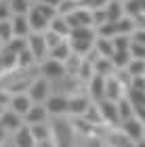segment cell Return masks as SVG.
Listing matches in <instances>:
<instances>
[{"label": "cell", "instance_id": "3", "mask_svg": "<svg viewBox=\"0 0 145 147\" xmlns=\"http://www.w3.org/2000/svg\"><path fill=\"white\" fill-rule=\"evenodd\" d=\"M28 51L32 53L34 61L40 65L44 59L49 57V46H47V40H44V34H32L28 36Z\"/></svg>", "mask_w": 145, "mask_h": 147}, {"label": "cell", "instance_id": "27", "mask_svg": "<svg viewBox=\"0 0 145 147\" xmlns=\"http://www.w3.org/2000/svg\"><path fill=\"white\" fill-rule=\"evenodd\" d=\"M130 51H116L114 53V57H111V63H114V67L116 71L118 69H126V65L130 63Z\"/></svg>", "mask_w": 145, "mask_h": 147}, {"label": "cell", "instance_id": "30", "mask_svg": "<svg viewBox=\"0 0 145 147\" xmlns=\"http://www.w3.org/2000/svg\"><path fill=\"white\" fill-rule=\"evenodd\" d=\"M124 13H126V17H130V19L143 15V13H141L139 0H124Z\"/></svg>", "mask_w": 145, "mask_h": 147}, {"label": "cell", "instance_id": "36", "mask_svg": "<svg viewBox=\"0 0 145 147\" xmlns=\"http://www.w3.org/2000/svg\"><path fill=\"white\" fill-rule=\"evenodd\" d=\"M34 6H36V9H38V11H40V13H42V15H44V17H47V19H49V21H51V19H55V17L59 15V13H57V9H53V6H49V4H42V2H36Z\"/></svg>", "mask_w": 145, "mask_h": 147}, {"label": "cell", "instance_id": "20", "mask_svg": "<svg viewBox=\"0 0 145 147\" xmlns=\"http://www.w3.org/2000/svg\"><path fill=\"white\" fill-rule=\"evenodd\" d=\"M49 30H51V32H55V34H59V36L65 38V40H67V38H69V34H71V28H69L67 19H65L63 15H57L55 19H51Z\"/></svg>", "mask_w": 145, "mask_h": 147}, {"label": "cell", "instance_id": "18", "mask_svg": "<svg viewBox=\"0 0 145 147\" xmlns=\"http://www.w3.org/2000/svg\"><path fill=\"white\" fill-rule=\"evenodd\" d=\"M47 116H49V111H47V107H44V103H34V105H32V109L25 113L23 122L28 124V126L42 124L44 120H47Z\"/></svg>", "mask_w": 145, "mask_h": 147}, {"label": "cell", "instance_id": "13", "mask_svg": "<svg viewBox=\"0 0 145 147\" xmlns=\"http://www.w3.org/2000/svg\"><path fill=\"white\" fill-rule=\"evenodd\" d=\"M122 97H126V88L122 86V82L114 76L105 78V99H109V101H120Z\"/></svg>", "mask_w": 145, "mask_h": 147}, {"label": "cell", "instance_id": "4", "mask_svg": "<svg viewBox=\"0 0 145 147\" xmlns=\"http://www.w3.org/2000/svg\"><path fill=\"white\" fill-rule=\"evenodd\" d=\"M38 69H40V76H44L47 80H59V78L67 76L65 63L57 61V59H53V57H47L40 65H38Z\"/></svg>", "mask_w": 145, "mask_h": 147}, {"label": "cell", "instance_id": "31", "mask_svg": "<svg viewBox=\"0 0 145 147\" xmlns=\"http://www.w3.org/2000/svg\"><path fill=\"white\" fill-rule=\"evenodd\" d=\"M76 9H80V2H76V0H61V4L57 6V13L63 17H67L69 13H74Z\"/></svg>", "mask_w": 145, "mask_h": 147}, {"label": "cell", "instance_id": "12", "mask_svg": "<svg viewBox=\"0 0 145 147\" xmlns=\"http://www.w3.org/2000/svg\"><path fill=\"white\" fill-rule=\"evenodd\" d=\"M13 147H36V139L32 135V128L28 124H23L15 135H11V141H9Z\"/></svg>", "mask_w": 145, "mask_h": 147}, {"label": "cell", "instance_id": "25", "mask_svg": "<svg viewBox=\"0 0 145 147\" xmlns=\"http://www.w3.org/2000/svg\"><path fill=\"white\" fill-rule=\"evenodd\" d=\"M116 103H118V116H120V122L135 118V107H133V103L128 101V97H122L120 101H116Z\"/></svg>", "mask_w": 145, "mask_h": 147}, {"label": "cell", "instance_id": "37", "mask_svg": "<svg viewBox=\"0 0 145 147\" xmlns=\"http://www.w3.org/2000/svg\"><path fill=\"white\" fill-rule=\"evenodd\" d=\"M130 57H133V59H143V61H145V44L133 40V44H130Z\"/></svg>", "mask_w": 145, "mask_h": 147}, {"label": "cell", "instance_id": "34", "mask_svg": "<svg viewBox=\"0 0 145 147\" xmlns=\"http://www.w3.org/2000/svg\"><path fill=\"white\" fill-rule=\"evenodd\" d=\"M0 38L4 40V44L9 42V40L15 38V36H13V25H11V19H6V21H0Z\"/></svg>", "mask_w": 145, "mask_h": 147}, {"label": "cell", "instance_id": "10", "mask_svg": "<svg viewBox=\"0 0 145 147\" xmlns=\"http://www.w3.org/2000/svg\"><path fill=\"white\" fill-rule=\"evenodd\" d=\"M34 101L30 99L28 92H17V95H11V101H9V109H13L15 113H19L21 118H25V113L32 109Z\"/></svg>", "mask_w": 145, "mask_h": 147}, {"label": "cell", "instance_id": "7", "mask_svg": "<svg viewBox=\"0 0 145 147\" xmlns=\"http://www.w3.org/2000/svg\"><path fill=\"white\" fill-rule=\"evenodd\" d=\"M67 23L69 28H93V11L90 9H84V6H80V9H76L74 13H69L67 17Z\"/></svg>", "mask_w": 145, "mask_h": 147}, {"label": "cell", "instance_id": "38", "mask_svg": "<svg viewBox=\"0 0 145 147\" xmlns=\"http://www.w3.org/2000/svg\"><path fill=\"white\" fill-rule=\"evenodd\" d=\"M13 17V13L9 9V2L6 4H0V21H6V19H11Z\"/></svg>", "mask_w": 145, "mask_h": 147}, {"label": "cell", "instance_id": "1", "mask_svg": "<svg viewBox=\"0 0 145 147\" xmlns=\"http://www.w3.org/2000/svg\"><path fill=\"white\" fill-rule=\"evenodd\" d=\"M53 130V143L55 147H71V139H74V126H71V120L67 118H55V122L51 124Z\"/></svg>", "mask_w": 145, "mask_h": 147}, {"label": "cell", "instance_id": "15", "mask_svg": "<svg viewBox=\"0 0 145 147\" xmlns=\"http://www.w3.org/2000/svg\"><path fill=\"white\" fill-rule=\"evenodd\" d=\"M28 21H30V28H32V32H34V34H44V32L49 30V23H51L49 19L36 9V6H32V9H30Z\"/></svg>", "mask_w": 145, "mask_h": 147}, {"label": "cell", "instance_id": "49", "mask_svg": "<svg viewBox=\"0 0 145 147\" xmlns=\"http://www.w3.org/2000/svg\"><path fill=\"white\" fill-rule=\"evenodd\" d=\"M76 2H80V0H76Z\"/></svg>", "mask_w": 145, "mask_h": 147}, {"label": "cell", "instance_id": "17", "mask_svg": "<svg viewBox=\"0 0 145 147\" xmlns=\"http://www.w3.org/2000/svg\"><path fill=\"white\" fill-rule=\"evenodd\" d=\"M11 25H13V36L15 38H28L32 34L28 15H13L11 17Z\"/></svg>", "mask_w": 145, "mask_h": 147}, {"label": "cell", "instance_id": "40", "mask_svg": "<svg viewBox=\"0 0 145 147\" xmlns=\"http://www.w3.org/2000/svg\"><path fill=\"white\" fill-rule=\"evenodd\" d=\"M38 2H42V4H49V6H53V9H57V6L61 4V0H38Z\"/></svg>", "mask_w": 145, "mask_h": 147}, {"label": "cell", "instance_id": "11", "mask_svg": "<svg viewBox=\"0 0 145 147\" xmlns=\"http://www.w3.org/2000/svg\"><path fill=\"white\" fill-rule=\"evenodd\" d=\"M90 105H93V101H90L88 95L86 97L84 95H71L69 97V118H82Z\"/></svg>", "mask_w": 145, "mask_h": 147}, {"label": "cell", "instance_id": "45", "mask_svg": "<svg viewBox=\"0 0 145 147\" xmlns=\"http://www.w3.org/2000/svg\"><path fill=\"white\" fill-rule=\"evenodd\" d=\"M0 147H9V143H0Z\"/></svg>", "mask_w": 145, "mask_h": 147}, {"label": "cell", "instance_id": "23", "mask_svg": "<svg viewBox=\"0 0 145 147\" xmlns=\"http://www.w3.org/2000/svg\"><path fill=\"white\" fill-rule=\"evenodd\" d=\"M74 55L71 53V46H69V40H63L59 46H55V49H51L49 51V57H53V59H57V61H67V59Z\"/></svg>", "mask_w": 145, "mask_h": 147}, {"label": "cell", "instance_id": "41", "mask_svg": "<svg viewBox=\"0 0 145 147\" xmlns=\"http://www.w3.org/2000/svg\"><path fill=\"white\" fill-rule=\"evenodd\" d=\"M6 137H9V135H6V130L0 126V143H6Z\"/></svg>", "mask_w": 145, "mask_h": 147}, {"label": "cell", "instance_id": "35", "mask_svg": "<svg viewBox=\"0 0 145 147\" xmlns=\"http://www.w3.org/2000/svg\"><path fill=\"white\" fill-rule=\"evenodd\" d=\"M44 40H47V46H49V51H51V49H55V46H59L65 38H61L59 34H55V32L47 30V32H44Z\"/></svg>", "mask_w": 145, "mask_h": 147}, {"label": "cell", "instance_id": "14", "mask_svg": "<svg viewBox=\"0 0 145 147\" xmlns=\"http://www.w3.org/2000/svg\"><path fill=\"white\" fill-rule=\"evenodd\" d=\"M88 86V97L93 103H99L101 99H105V78L99 76V74H95L93 78L86 82Z\"/></svg>", "mask_w": 145, "mask_h": 147}, {"label": "cell", "instance_id": "21", "mask_svg": "<svg viewBox=\"0 0 145 147\" xmlns=\"http://www.w3.org/2000/svg\"><path fill=\"white\" fill-rule=\"evenodd\" d=\"M105 11H107V21L114 23L118 19H122L126 13H124V2L122 0H109L107 6H105Z\"/></svg>", "mask_w": 145, "mask_h": 147}, {"label": "cell", "instance_id": "43", "mask_svg": "<svg viewBox=\"0 0 145 147\" xmlns=\"http://www.w3.org/2000/svg\"><path fill=\"white\" fill-rule=\"evenodd\" d=\"M2 51H4V40L0 38V53H2Z\"/></svg>", "mask_w": 145, "mask_h": 147}, {"label": "cell", "instance_id": "32", "mask_svg": "<svg viewBox=\"0 0 145 147\" xmlns=\"http://www.w3.org/2000/svg\"><path fill=\"white\" fill-rule=\"evenodd\" d=\"M116 51H130V44H133V36H114L111 38Z\"/></svg>", "mask_w": 145, "mask_h": 147}, {"label": "cell", "instance_id": "9", "mask_svg": "<svg viewBox=\"0 0 145 147\" xmlns=\"http://www.w3.org/2000/svg\"><path fill=\"white\" fill-rule=\"evenodd\" d=\"M120 128H122V132L130 139V141H141V139L145 137V124L141 122V120H137V118L124 120V122L120 124Z\"/></svg>", "mask_w": 145, "mask_h": 147}, {"label": "cell", "instance_id": "48", "mask_svg": "<svg viewBox=\"0 0 145 147\" xmlns=\"http://www.w3.org/2000/svg\"><path fill=\"white\" fill-rule=\"evenodd\" d=\"M9 147H13V145H11V143H9Z\"/></svg>", "mask_w": 145, "mask_h": 147}, {"label": "cell", "instance_id": "5", "mask_svg": "<svg viewBox=\"0 0 145 147\" xmlns=\"http://www.w3.org/2000/svg\"><path fill=\"white\" fill-rule=\"evenodd\" d=\"M44 107H47L49 116H55V118L69 116V97H65V95H51L47 101H44Z\"/></svg>", "mask_w": 145, "mask_h": 147}, {"label": "cell", "instance_id": "51", "mask_svg": "<svg viewBox=\"0 0 145 147\" xmlns=\"http://www.w3.org/2000/svg\"><path fill=\"white\" fill-rule=\"evenodd\" d=\"M143 139H145V137H143Z\"/></svg>", "mask_w": 145, "mask_h": 147}, {"label": "cell", "instance_id": "19", "mask_svg": "<svg viewBox=\"0 0 145 147\" xmlns=\"http://www.w3.org/2000/svg\"><path fill=\"white\" fill-rule=\"evenodd\" d=\"M93 49H95V53L99 57H105V59H111V57H114V53H116L111 38H103V36H97Z\"/></svg>", "mask_w": 145, "mask_h": 147}, {"label": "cell", "instance_id": "26", "mask_svg": "<svg viewBox=\"0 0 145 147\" xmlns=\"http://www.w3.org/2000/svg\"><path fill=\"white\" fill-rule=\"evenodd\" d=\"M25 49H28V38H13L4 44V53H11V55H19Z\"/></svg>", "mask_w": 145, "mask_h": 147}, {"label": "cell", "instance_id": "16", "mask_svg": "<svg viewBox=\"0 0 145 147\" xmlns=\"http://www.w3.org/2000/svg\"><path fill=\"white\" fill-rule=\"evenodd\" d=\"M67 40H69V42L95 44V40H97V30H95V28H74Z\"/></svg>", "mask_w": 145, "mask_h": 147}, {"label": "cell", "instance_id": "44", "mask_svg": "<svg viewBox=\"0 0 145 147\" xmlns=\"http://www.w3.org/2000/svg\"><path fill=\"white\" fill-rule=\"evenodd\" d=\"M4 109H6V107H2V105H0V116H2V111H4Z\"/></svg>", "mask_w": 145, "mask_h": 147}, {"label": "cell", "instance_id": "39", "mask_svg": "<svg viewBox=\"0 0 145 147\" xmlns=\"http://www.w3.org/2000/svg\"><path fill=\"white\" fill-rule=\"evenodd\" d=\"M133 40H135V42L145 44V30H135L133 32Z\"/></svg>", "mask_w": 145, "mask_h": 147}, {"label": "cell", "instance_id": "22", "mask_svg": "<svg viewBox=\"0 0 145 147\" xmlns=\"http://www.w3.org/2000/svg\"><path fill=\"white\" fill-rule=\"evenodd\" d=\"M93 69H95V74H99V76H103V78H109V76L116 74V67H114V63H111V59H105V57L97 59L93 63Z\"/></svg>", "mask_w": 145, "mask_h": 147}, {"label": "cell", "instance_id": "6", "mask_svg": "<svg viewBox=\"0 0 145 147\" xmlns=\"http://www.w3.org/2000/svg\"><path fill=\"white\" fill-rule=\"evenodd\" d=\"M28 95L34 103H44L51 97V80H47L44 76L32 80V84L28 88Z\"/></svg>", "mask_w": 145, "mask_h": 147}, {"label": "cell", "instance_id": "24", "mask_svg": "<svg viewBox=\"0 0 145 147\" xmlns=\"http://www.w3.org/2000/svg\"><path fill=\"white\" fill-rule=\"evenodd\" d=\"M32 128V135H34L36 139V143H40V141H53V130H51V126L49 124H34V126H30Z\"/></svg>", "mask_w": 145, "mask_h": 147}, {"label": "cell", "instance_id": "46", "mask_svg": "<svg viewBox=\"0 0 145 147\" xmlns=\"http://www.w3.org/2000/svg\"><path fill=\"white\" fill-rule=\"evenodd\" d=\"M101 147H111V145H107V143H103V145H101Z\"/></svg>", "mask_w": 145, "mask_h": 147}, {"label": "cell", "instance_id": "33", "mask_svg": "<svg viewBox=\"0 0 145 147\" xmlns=\"http://www.w3.org/2000/svg\"><path fill=\"white\" fill-rule=\"evenodd\" d=\"M105 23H109L107 21V11H105V6H103V9H95L93 11V28L97 30V28H101V25H105Z\"/></svg>", "mask_w": 145, "mask_h": 147}, {"label": "cell", "instance_id": "28", "mask_svg": "<svg viewBox=\"0 0 145 147\" xmlns=\"http://www.w3.org/2000/svg\"><path fill=\"white\" fill-rule=\"evenodd\" d=\"M126 71H128L130 78L145 76V61H143V59H130V63L126 65Z\"/></svg>", "mask_w": 145, "mask_h": 147}, {"label": "cell", "instance_id": "42", "mask_svg": "<svg viewBox=\"0 0 145 147\" xmlns=\"http://www.w3.org/2000/svg\"><path fill=\"white\" fill-rule=\"evenodd\" d=\"M135 147H145V139H141V141H137Z\"/></svg>", "mask_w": 145, "mask_h": 147}, {"label": "cell", "instance_id": "50", "mask_svg": "<svg viewBox=\"0 0 145 147\" xmlns=\"http://www.w3.org/2000/svg\"><path fill=\"white\" fill-rule=\"evenodd\" d=\"M122 2H124V0H122Z\"/></svg>", "mask_w": 145, "mask_h": 147}, {"label": "cell", "instance_id": "8", "mask_svg": "<svg viewBox=\"0 0 145 147\" xmlns=\"http://www.w3.org/2000/svg\"><path fill=\"white\" fill-rule=\"evenodd\" d=\"M25 122H23V118L19 116V113H15L13 109H9L6 107L4 111H2V116H0V126H2V128L6 130V135H15V132L21 128Z\"/></svg>", "mask_w": 145, "mask_h": 147}, {"label": "cell", "instance_id": "47", "mask_svg": "<svg viewBox=\"0 0 145 147\" xmlns=\"http://www.w3.org/2000/svg\"><path fill=\"white\" fill-rule=\"evenodd\" d=\"M2 71H4V69H2V65H0V76H2Z\"/></svg>", "mask_w": 145, "mask_h": 147}, {"label": "cell", "instance_id": "2", "mask_svg": "<svg viewBox=\"0 0 145 147\" xmlns=\"http://www.w3.org/2000/svg\"><path fill=\"white\" fill-rule=\"evenodd\" d=\"M99 111H101V120H103V126L107 128H118L122 122H120V116H118V103L116 101H109V99H101L97 103Z\"/></svg>", "mask_w": 145, "mask_h": 147}, {"label": "cell", "instance_id": "29", "mask_svg": "<svg viewBox=\"0 0 145 147\" xmlns=\"http://www.w3.org/2000/svg\"><path fill=\"white\" fill-rule=\"evenodd\" d=\"M9 9L13 15H28L32 4H30V0H9Z\"/></svg>", "mask_w": 145, "mask_h": 147}]
</instances>
